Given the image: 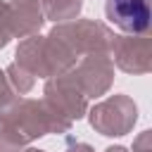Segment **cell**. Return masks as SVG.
I'll list each match as a JSON object with an SVG mask.
<instances>
[{"label":"cell","instance_id":"cell-1","mask_svg":"<svg viewBox=\"0 0 152 152\" xmlns=\"http://www.w3.org/2000/svg\"><path fill=\"white\" fill-rule=\"evenodd\" d=\"M107 19L121 31L140 33L150 24V0H107Z\"/></svg>","mask_w":152,"mask_h":152}]
</instances>
